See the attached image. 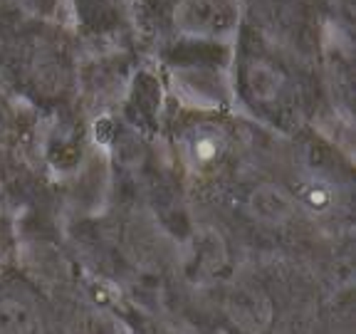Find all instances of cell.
Segmentation results:
<instances>
[{
    "mask_svg": "<svg viewBox=\"0 0 356 334\" xmlns=\"http://www.w3.org/2000/svg\"><path fill=\"white\" fill-rule=\"evenodd\" d=\"M218 17H220V8L216 0H186L181 6V20L191 22L193 28L216 25Z\"/></svg>",
    "mask_w": 356,
    "mask_h": 334,
    "instance_id": "obj_1",
    "label": "cell"
},
{
    "mask_svg": "<svg viewBox=\"0 0 356 334\" xmlns=\"http://www.w3.org/2000/svg\"><path fill=\"white\" fill-rule=\"evenodd\" d=\"M257 203H267V206H257L262 213V218H270V221H277V218H284L289 213V200L284 193H280L277 189H262L260 193L255 196Z\"/></svg>",
    "mask_w": 356,
    "mask_h": 334,
    "instance_id": "obj_2",
    "label": "cell"
}]
</instances>
